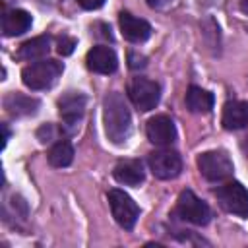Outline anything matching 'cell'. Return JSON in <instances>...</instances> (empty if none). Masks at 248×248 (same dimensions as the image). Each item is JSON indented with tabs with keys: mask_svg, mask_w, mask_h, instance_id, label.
<instances>
[{
	"mask_svg": "<svg viewBox=\"0 0 248 248\" xmlns=\"http://www.w3.org/2000/svg\"><path fill=\"white\" fill-rule=\"evenodd\" d=\"M83 108H85V95H81V93L72 91V93H66L64 97H60V101H58V112L68 126H74L81 118Z\"/></svg>",
	"mask_w": 248,
	"mask_h": 248,
	"instance_id": "13",
	"label": "cell"
},
{
	"mask_svg": "<svg viewBox=\"0 0 248 248\" xmlns=\"http://www.w3.org/2000/svg\"><path fill=\"white\" fill-rule=\"evenodd\" d=\"M56 128L52 126V124H46V126H41L39 128V132H37V136H39V140L43 141V143H46V141H52V140H56Z\"/></svg>",
	"mask_w": 248,
	"mask_h": 248,
	"instance_id": "21",
	"label": "cell"
},
{
	"mask_svg": "<svg viewBox=\"0 0 248 248\" xmlns=\"http://www.w3.org/2000/svg\"><path fill=\"white\" fill-rule=\"evenodd\" d=\"M174 213L180 219H184V221H188L192 225H207L209 219H211L209 205L203 200H200L192 190H182L180 192V196L176 200Z\"/></svg>",
	"mask_w": 248,
	"mask_h": 248,
	"instance_id": "4",
	"label": "cell"
},
{
	"mask_svg": "<svg viewBox=\"0 0 248 248\" xmlns=\"http://www.w3.org/2000/svg\"><path fill=\"white\" fill-rule=\"evenodd\" d=\"M33 23V17L29 12L25 10H10L4 14L2 17V31L6 37H16V35H21L25 33Z\"/></svg>",
	"mask_w": 248,
	"mask_h": 248,
	"instance_id": "15",
	"label": "cell"
},
{
	"mask_svg": "<svg viewBox=\"0 0 248 248\" xmlns=\"http://www.w3.org/2000/svg\"><path fill=\"white\" fill-rule=\"evenodd\" d=\"M186 107L192 112H200L205 114L213 108V95L198 85H190L186 91Z\"/></svg>",
	"mask_w": 248,
	"mask_h": 248,
	"instance_id": "17",
	"label": "cell"
},
{
	"mask_svg": "<svg viewBox=\"0 0 248 248\" xmlns=\"http://www.w3.org/2000/svg\"><path fill=\"white\" fill-rule=\"evenodd\" d=\"M103 122L108 140L116 145L124 143L132 132V116L130 108L120 93H108L103 99Z\"/></svg>",
	"mask_w": 248,
	"mask_h": 248,
	"instance_id": "1",
	"label": "cell"
},
{
	"mask_svg": "<svg viewBox=\"0 0 248 248\" xmlns=\"http://www.w3.org/2000/svg\"><path fill=\"white\" fill-rule=\"evenodd\" d=\"M217 202L232 215L248 217V190L240 182H227L217 190Z\"/></svg>",
	"mask_w": 248,
	"mask_h": 248,
	"instance_id": "7",
	"label": "cell"
},
{
	"mask_svg": "<svg viewBox=\"0 0 248 248\" xmlns=\"http://www.w3.org/2000/svg\"><path fill=\"white\" fill-rule=\"evenodd\" d=\"M78 2L85 10H97V8H101L105 4V0H78Z\"/></svg>",
	"mask_w": 248,
	"mask_h": 248,
	"instance_id": "22",
	"label": "cell"
},
{
	"mask_svg": "<svg viewBox=\"0 0 248 248\" xmlns=\"http://www.w3.org/2000/svg\"><path fill=\"white\" fill-rule=\"evenodd\" d=\"M221 124L225 130H240L248 124V103L246 101H229L223 107Z\"/></svg>",
	"mask_w": 248,
	"mask_h": 248,
	"instance_id": "14",
	"label": "cell"
},
{
	"mask_svg": "<svg viewBox=\"0 0 248 248\" xmlns=\"http://www.w3.org/2000/svg\"><path fill=\"white\" fill-rule=\"evenodd\" d=\"M74 161V147L68 140H58L48 151V163L56 169L68 167Z\"/></svg>",
	"mask_w": 248,
	"mask_h": 248,
	"instance_id": "18",
	"label": "cell"
},
{
	"mask_svg": "<svg viewBox=\"0 0 248 248\" xmlns=\"http://www.w3.org/2000/svg\"><path fill=\"white\" fill-rule=\"evenodd\" d=\"M112 176L116 178V182L126 184V186H138L143 182L145 172H143V165L140 159H122L116 163Z\"/></svg>",
	"mask_w": 248,
	"mask_h": 248,
	"instance_id": "12",
	"label": "cell"
},
{
	"mask_svg": "<svg viewBox=\"0 0 248 248\" xmlns=\"http://www.w3.org/2000/svg\"><path fill=\"white\" fill-rule=\"evenodd\" d=\"M74 46H76V39H74V37L64 35V37L58 39V52H60L62 56L72 54V52H74Z\"/></svg>",
	"mask_w": 248,
	"mask_h": 248,
	"instance_id": "20",
	"label": "cell"
},
{
	"mask_svg": "<svg viewBox=\"0 0 248 248\" xmlns=\"http://www.w3.org/2000/svg\"><path fill=\"white\" fill-rule=\"evenodd\" d=\"M145 134H147V140L159 147H167L176 140L174 122L167 114H157V116L149 118L147 126H145Z\"/></svg>",
	"mask_w": 248,
	"mask_h": 248,
	"instance_id": "9",
	"label": "cell"
},
{
	"mask_svg": "<svg viewBox=\"0 0 248 248\" xmlns=\"http://www.w3.org/2000/svg\"><path fill=\"white\" fill-rule=\"evenodd\" d=\"M198 169L209 182H221L232 176V161L225 151H203L198 157Z\"/></svg>",
	"mask_w": 248,
	"mask_h": 248,
	"instance_id": "3",
	"label": "cell"
},
{
	"mask_svg": "<svg viewBox=\"0 0 248 248\" xmlns=\"http://www.w3.org/2000/svg\"><path fill=\"white\" fill-rule=\"evenodd\" d=\"M118 21H120V31L124 39L130 43H143L151 35V25L145 19L132 16L130 12H120Z\"/></svg>",
	"mask_w": 248,
	"mask_h": 248,
	"instance_id": "11",
	"label": "cell"
},
{
	"mask_svg": "<svg viewBox=\"0 0 248 248\" xmlns=\"http://www.w3.org/2000/svg\"><path fill=\"white\" fill-rule=\"evenodd\" d=\"M108 205H110L114 221L122 229H128V231L134 229V225L140 217V207L124 190H118V188L110 190L108 192Z\"/></svg>",
	"mask_w": 248,
	"mask_h": 248,
	"instance_id": "5",
	"label": "cell"
},
{
	"mask_svg": "<svg viewBox=\"0 0 248 248\" xmlns=\"http://www.w3.org/2000/svg\"><path fill=\"white\" fill-rule=\"evenodd\" d=\"M147 2V6L149 8H155V10H161V8H165L170 0H145Z\"/></svg>",
	"mask_w": 248,
	"mask_h": 248,
	"instance_id": "23",
	"label": "cell"
},
{
	"mask_svg": "<svg viewBox=\"0 0 248 248\" xmlns=\"http://www.w3.org/2000/svg\"><path fill=\"white\" fill-rule=\"evenodd\" d=\"M149 169L155 178L170 180L176 178L182 170V159L176 151L170 149H159L149 155Z\"/></svg>",
	"mask_w": 248,
	"mask_h": 248,
	"instance_id": "8",
	"label": "cell"
},
{
	"mask_svg": "<svg viewBox=\"0 0 248 248\" xmlns=\"http://www.w3.org/2000/svg\"><path fill=\"white\" fill-rule=\"evenodd\" d=\"M2 128H4V145H6V141H8V138H10V132H8V128H6V124H4Z\"/></svg>",
	"mask_w": 248,
	"mask_h": 248,
	"instance_id": "25",
	"label": "cell"
},
{
	"mask_svg": "<svg viewBox=\"0 0 248 248\" xmlns=\"http://www.w3.org/2000/svg\"><path fill=\"white\" fill-rule=\"evenodd\" d=\"M238 8H240V12H242V14H246V16H248V0H240Z\"/></svg>",
	"mask_w": 248,
	"mask_h": 248,
	"instance_id": "24",
	"label": "cell"
},
{
	"mask_svg": "<svg viewBox=\"0 0 248 248\" xmlns=\"http://www.w3.org/2000/svg\"><path fill=\"white\" fill-rule=\"evenodd\" d=\"M87 68L97 74H112L118 66L116 52L107 45H97L87 52Z\"/></svg>",
	"mask_w": 248,
	"mask_h": 248,
	"instance_id": "10",
	"label": "cell"
},
{
	"mask_svg": "<svg viewBox=\"0 0 248 248\" xmlns=\"http://www.w3.org/2000/svg\"><path fill=\"white\" fill-rule=\"evenodd\" d=\"M64 66L58 60H50V58H43V60H35L33 64L25 66L21 70V79L29 89H48L52 87L60 74H62Z\"/></svg>",
	"mask_w": 248,
	"mask_h": 248,
	"instance_id": "2",
	"label": "cell"
},
{
	"mask_svg": "<svg viewBox=\"0 0 248 248\" xmlns=\"http://www.w3.org/2000/svg\"><path fill=\"white\" fill-rule=\"evenodd\" d=\"M48 50H50V37L41 35V37L25 41L17 50V58L27 60V62H35V60H43V56H46Z\"/></svg>",
	"mask_w": 248,
	"mask_h": 248,
	"instance_id": "16",
	"label": "cell"
},
{
	"mask_svg": "<svg viewBox=\"0 0 248 248\" xmlns=\"http://www.w3.org/2000/svg\"><path fill=\"white\" fill-rule=\"evenodd\" d=\"M4 105H6V108H8L12 114H16V116H19V114H33V112L37 110V107H39V103H37L35 99L23 97V95H19V93L10 95Z\"/></svg>",
	"mask_w": 248,
	"mask_h": 248,
	"instance_id": "19",
	"label": "cell"
},
{
	"mask_svg": "<svg viewBox=\"0 0 248 248\" xmlns=\"http://www.w3.org/2000/svg\"><path fill=\"white\" fill-rule=\"evenodd\" d=\"M128 95H130V101L136 105V108H140L141 112H147L157 107L161 97V87L153 79L134 78L128 87Z\"/></svg>",
	"mask_w": 248,
	"mask_h": 248,
	"instance_id": "6",
	"label": "cell"
}]
</instances>
